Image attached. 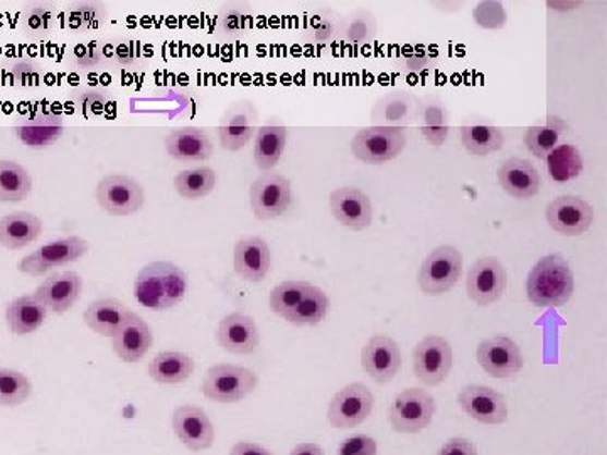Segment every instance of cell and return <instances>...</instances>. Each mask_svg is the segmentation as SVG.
I'll use <instances>...</instances> for the list:
<instances>
[{
  "mask_svg": "<svg viewBox=\"0 0 607 455\" xmlns=\"http://www.w3.org/2000/svg\"><path fill=\"white\" fill-rule=\"evenodd\" d=\"M187 291V276L172 261H153L142 267L134 282L137 303L154 312L180 306Z\"/></svg>",
  "mask_w": 607,
  "mask_h": 455,
  "instance_id": "cell-1",
  "label": "cell"
},
{
  "mask_svg": "<svg viewBox=\"0 0 607 455\" xmlns=\"http://www.w3.org/2000/svg\"><path fill=\"white\" fill-rule=\"evenodd\" d=\"M525 287L526 297L533 306L541 309H559L574 295V273L562 255H547L530 270Z\"/></svg>",
  "mask_w": 607,
  "mask_h": 455,
  "instance_id": "cell-2",
  "label": "cell"
},
{
  "mask_svg": "<svg viewBox=\"0 0 607 455\" xmlns=\"http://www.w3.org/2000/svg\"><path fill=\"white\" fill-rule=\"evenodd\" d=\"M258 377L245 366L213 365L203 381V395L217 404H239L257 389Z\"/></svg>",
  "mask_w": 607,
  "mask_h": 455,
  "instance_id": "cell-3",
  "label": "cell"
},
{
  "mask_svg": "<svg viewBox=\"0 0 607 455\" xmlns=\"http://www.w3.org/2000/svg\"><path fill=\"white\" fill-rule=\"evenodd\" d=\"M462 275V254L452 245L434 248L422 261L418 288L427 297H439L456 287Z\"/></svg>",
  "mask_w": 607,
  "mask_h": 455,
  "instance_id": "cell-4",
  "label": "cell"
},
{
  "mask_svg": "<svg viewBox=\"0 0 607 455\" xmlns=\"http://www.w3.org/2000/svg\"><path fill=\"white\" fill-rule=\"evenodd\" d=\"M436 398L424 389H406L388 408V422L399 433H421L433 423Z\"/></svg>",
  "mask_w": 607,
  "mask_h": 455,
  "instance_id": "cell-5",
  "label": "cell"
},
{
  "mask_svg": "<svg viewBox=\"0 0 607 455\" xmlns=\"http://www.w3.org/2000/svg\"><path fill=\"white\" fill-rule=\"evenodd\" d=\"M406 146L405 128L365 127L351 140V152L360 162L381 165L396 161Z\"/></svg>",
  "mask_w": 607,
  "mask_h": 455,
  "instance_id": "cell-6",
  "label": "cell"
},
{
  "mask_svg": "<svg viewBox=\"0 0 607 455\" xmlns=\"http://www.w3.org/2000/svg\"><path fill=\"white\" fill-rule=\"evenodd\" d=\"M95 199L110 217H132L146 202V190L135 177L109 174L95 187Z\"/></svg>",
  "mask_w": 607,
  "mask_h": 455,
  "instance_id": "cell-7",
  "label": "cell"
},
{
  "mask_svg": "<svg viewBox=\"0 0 607 455\" xmlns=\"http://www.w3.org/2000/svg\"><path fill=\"white\" fill-rule=\"evenodd\" d=\"M88 242L80 236H64V238L52 239L38 250L21 258L17 270L31 276H41L51 272L57 267L68 266L80 260L88 254Z\"/></svg>",
  "mask_w": 607,
  "mask_h": 455,
  "instance_id": "cell-8",
  "label": "cell"
},
{
  "mask_svg": "<svg viewBox=\"0 0 607 455\" xmlns=\"http://www.w3.org/2000/svg\"><path fill=\"white\" fill-rule=\"evenodd\" d=\"M292 202V184L277 172H264L250 186V206L260 221L277 220Z\"/></svg>",
  "mask_w": 607,
  "mask_h": 455,
  "instance_id": "cell-9",
  "label": "cell"
},
{
  "mask_svg": "<svg viewBox=\"0 0 607 455\" xmlns=\"http://www.w3.org/2000/svg\"><path fill=\"white\" fill-rule=\"evenodd\" d=\"M375 407V395L365 383H350L339 390L328 408V422L335 429H354L366 422Z\"/></svg>",
  "mask_w": 607,
  "mask_h": 455,
  "instance_id": "cell-10",
  "label": "cell"
},
{
  "mask_svg": "<svg viewBox=\"0 0 607 455\" xmlns=\"http://www.w3.org/2000/svg\"><path fill=\"white\" fill-rule=\"evenodd\" d=\"M476 359L483 371L496 380H510L517 377L522 373L525 365L522 347L518 346L511 337L501 334L481 341L477 344Z\"/></svg>",
  "mask_w": 607,
  "mask_h": 455,
  "instance_id": "cell-11",
  "label": "cell"
},
{
  "mask_svg": "<svg viewBox=\"0 0 607 455\" xmlns=\"http://www.w3.org/2000/svg\"><path fill=\"white\" fill-rule=\"evenodd\" d=\"M414 374L428 386L444 383L452 370V346L446 337L425 336L418 341L412 355Z\"/></svg>",
  "mask_w": 607,
  "mask_h": 455,
  "instance_id": "cell-12",
  "label": "cell"
},
{
  "mask_svg": "<svg viewBox=\"0 0 607 455\" xmlns=\"http://www.w3.org/2000/svg\"><path fill=\"white\" fill-rule=\"evenodd\" d=\"M508 285V272L496 257H483L474 261L466 276V292L473 303L486 307L503 297Z\"/></svg>",
  "mask_w": 607,
  "mask_h": 455,
  "instance_id": "cell-13",
  "label": "cell"
},
{
  "mask_svg": "<svg viewBox=\"0 0 607 455\" xmlns=\"http://www.w3.org/2000/svg\"><path fill=\"white\" fill-rule=\"evenodd\" d=\"M548 226L563 236H581L594 223V208L581 196H559L545 209Z\"/></svg>",
  "mask_w": 607,
  "mask_h": 455,
  "instance_id": "cell-14",
  "label": "cell"
},
{
  "mask_svg": "<svg viewBox=\"0 0 607 455\" xmlns=\"http://www.w3.org/2000/svg\"><path fill=\"white\" fill-rule=\"evenodd\" d=\"M258 112L250 100L230 104L218 125V140L228 152H239L257 134Z\"/></svg>",
  "mask_w": 607,
  "mask_h": 455,
  "instance_id": "cell-15",
  "label": "cell"
},
{
  "mask_svg": "<svg viewBox=\"0 0 607 455\" xmlns=\"http://www.w3.org/2000/svg\"><path fill=\"white\" fill-rule=\"evenodd\" d=\"M458 402L468 417L485 426H501L508 420L507 398L485 384H468L459 393Z\"/></svg>",
  "mask_w": 607,
  "mask_h": 455,
  "instance_id": "cell-16",
  "label": "cell"
},
{
  "mask_svg": "<svg viewBox=\"0 0 607 455\" xmlns=\"http://www.w3.org/2000/svg\"><path fill=\"white\" fill-rule=\"evenodd\" d=\"M332 218L351 232H365L373 223V205L365 190L343 186L329 196Z\"/></svg>",
  "mask_w": 607,
  "mask_h": 455,
  "instance_id": "cell-17",
  "label": "cell"
},
{
  "mask_svg": "<svg viewBox=\"0 0 607 455\" xmlns=\"http://www.w3.org/2000/svg\"><path fill=\"white\" fill-rule=\"evenodd\" d=\"M362 366L373 381L380 384L390 383L402 368L399 343L384 334L369 337L362 349Z\"/></svg>",
  "mask_w": 607,
  "mask_h": 455,
  "instance_id": "cell-18",
  "label": "cell"
},
{
  "mask_svg": "<svg viewBox=\"0 0 607 455\" xmlns=\"http://www.w3.org/2000/svg\"><path fill=\"white\" fill-rule=\"evenodd\" d=\"M172 430L184 447L208 451L215 444V427L206 411L196 405H181L172 414Z\"/></svg>",
  "mask_w": 607,
  "mask_h": 455,
  "instance_id": "cell-19",
  "label": "cell"
},
{
  "mask_svg": "<svg viewBox=\"0 0 607 455\" xmlns=\"http://www.w3.org/2000/svg\"><path fill=\"white\" fill-rule=\"evenodd\" d=\"M417 100L406 90H391L373 104L369 120L373 127L405 128L415 122Z\"/></svg>",
  "mask_w": 607,
  "mask_h": 455,
  "instance_id": "cell-20",
  "label": "cell"
},
{
  "mask_svg": "<svg viewBox=\"0 0 607 455\" xmlns=\"http://www.w3.org/2000/svg\"><path fill=\"white\" fill-rule=\"evenodd\" d=\"M153 343L154 336L149 324L132 310H129L122 325L112 337L113 352L123 362L141 361L149 353Z\"/></svg>",
  "mask_w": 607,
  "mask_h": 455,
  "instance_id": "cell-21",
  "label": "cell"
},
{
  "mask_svg": "<svg viewBox=\"0 0 607 455\" xmlns=\"http://www.w3.org/2000/svg\"><path fill=\"white\" fill-rule=\"evenodd\" d=\"M217 341L231 355H252L260 343L257 322L243 312H231L221 319Z\"/></svg>",
  "mask_w": 607,
  "mask_h": 455,
  "instance_id": "cell-22",
  "label": "cell"
},
{
  "mask_svg": "<svg viewBox=\"0 0 607 455\" xmlns=\"http://www.w3.org/2000/svg\"><path fill=\"white\" fill-rule=\"evenodd\" d=\"M233 267L236 275L246 282H262L272 267L269 243L262 236H245L233 248Z\"/></svg>",
  "mask_w": 607,
  "mask_h": 455,
  "instance_id": "cell-23",
  "label": "cell"
},
{
  "mask_svg": "<svg viewBox=\"0 0 607 455\" xmlns=\"http://www.w3.org/2000/svg\"><path fill=\"white\" fill-rule=\"evenodd\" d=\"M23 146L34 150H45L60 140L64 132V120L60 113L45 112L23 116L12 127Z\"/></svg>",
  "mask_w": 607,
  "mask_h": 455,
  "instance_id": "cell-24",
  "label": "cell"
},
{
  "mask_svg": "<svg viewBox=\"0 0 607 455\" xmlns=\"http://www.w3.org/2000/svg\"><path fill=\"white\" fill-rule=\"evenodd\" d=\"M83 291V279L80 273L54 272L36 288L34 295L54 313H64L75 306Z\"/></svg>",
  "mask_w": 607,
  "mask_h": 455,
  "instance_id": "cell-25",
  "label": "cell"
},
{
  "mask_svg": "<svg viewBox=\"0 0 607 455\" xmlns=\"http://www.w3.org/2000/svg\"><path fill=\"white\" fill-rule=\"evenodd\" d=\"M418 131L430 146L440 149L446 144L451 131V116L442 98L437 95H424L417 100L415 113Z\"/></svg>",
  "mask_w": 607,
  "mask_h": 455,
  "instance_id": "cell-26",
  "label": "cell"
},
{
  "mask_svg": "<svg viewBox=\"0 0 607 455\" xmlns=\"http://www.w3.org/2000/svg\"><path fill=\"white\" fill-rule=\"evenodd\" d=\"M501 189L514 199H530L541 190V172L532 162L520 157H511L498 169Z\"/></svg>",
  "mask_w": 607,
  "mask_h": 455,
  "instance_id": "cell-27",
  "label": "cell"
},
{
  "mask_svg": "<svg viewBox=\"0 0 607 455\" xmlns=\"http://www.w3.org/2000/svg\"><path fill=\"white\" fill-rule=\"evenodd\" d=\"M165 146L169 157L181 162L208 161L215 150L208 132L199 127L174 128L166 137Z\"/></svg>",
  "mask_w": 607,
  "mask_h": 455,
  "instance_id": "cell-28",
  "label": "cell"
},
{
  "mask_svg": "<svg viewBox=\"0 0 607 455\" xmlns=\"http://www.w3.org/2000/svg\"><path fill=\"white\" fill-rule=\"evenodd\" d=\"M48 318V307L36 295H21L5 307V322L15 336H27L38 331Z\"/></svg>",
  "mask_w": 607,
  "mask_h": 455,
  "instance_id": "cell-29",
  "label": "cell"
},
{
  "mask_svg": "<svg viewBox=\"0 0 607 455\" xmlns=\"http://www.w3.org/2000/svg\"><path fill=\"white\" fill-rule=\"evenodd\" d=\"M288 144V128L272 119L267 124L257 128L254 143L255 165L262 172H272L282 159L283 150Z\"/></svg>",
  "mask_w": 607,
  "mask_h": 455,
  "instance_id": "cell-30",
  "label": "cell"
},
{
  "mask_svg": "<svg viewBox=\"0 0 607 455\" xmlns=\"http://www.w3.org/2000/svg\"><path fill=\"white\" fill-rule=\"evenodd\" d=\"M43 223L36 214L27 211L0 218V247L21 250L41 236Z\"/></svg>",
  "mask_w": 607,
  "mask_h": 455,
  "instance_id": "cell-31",
  "label": "cell"
},
{
  "mask_svg": "<svg viewBox=\"0 0 607 455\" xmlns=\"http://www.w3.org/2000/svg\"><path fill=\"white\" fill-rule=\"evenodd\" d=\"M461 143L471 156L486 157L503 149L505 137L488 120L471 116L461 125Z\"/></svg>",
  "mask_w": 607,
  "mask_h": 455,
  "instance_id": "cell-32",
  "label": "cell"
},
{
  "mask_svg": "<svg viewBox=\"0 0 607 455\" xmlns=\"http://www.w3.org/2000/svg\"><path fill=\"white\" fill-rule=\"evenodd\" d=\"M129 309L125 304L112 297L94 300L88 304L83 312V321L95 334L101 337H113L128 316Z\"/></svg>",
  "mask_w": 607,
  "mask_h": 455,
  "instance_id": "cell-33",
  "label": "cell"
},
{
  "mask_svg": "<svg viewBox=\"0 0 607 455\" xmlns=\"http://www.w3.org/2000/svg\"><path fill=\"white\" fill-rule=\"evenodd\" d=\"M377 30L378 23L375 14L369 9L359 8L338 21L336 38L341 39L344 45L363 48L375 41Z\"/></svg>",
  "mask_w": 607,
  "mask_h": 455,
  "instance_id": "cell-34",
  "label": "cell"
},
{
  "mask_svg": "<svg viewBox=\"0 0 607 455\" xmlns=\"http://www.w3.org/2000/svg\"><path fill=\"white\" fill-rule=\"evenodd\" d=\"M194 359L180 352L159 353L147 366L150 380L159 384H180L193 377Z\"/></svg>",
  "mask_w": 607,
  "mask_h": 455,
  "instance_id": "cell-35",
  "label": "cell"
},
{
  "mask_svg": "<svg viewBox=\"0 0 607 455\" xmlns=\"http://www.w3.org/2000/svg\"><path fill=\"white\" fill-rule=\"evenodd\" d=\"M569 131V124L559 115L548 113L542 124L530 125L523 135V143L532 156L545 159L551 150L559 146L560 137Z\"/></svg>",
  "mask_w": 607,
  "mask_h": 455,
  "instance_id": "cell-36",
  "label": "cell"
},
{
  "mask_svg": "<svg viewBox=\"0 0 607 455\" xmlns=\"http://www.w3.org/2000/svg\"><path fill=\"white\" fill-rule=\"evenodd\" d=\"M329 309H331V300L328 294L316 285L307 284L301 303L289 313L286 321L298 328H314L325 321Z\"/></svg>",
  "mask_w": 607,
  "mask_h": 455,
  "instance_id": "cell-37",
  "label": "cell"
},
{
  "mask_svg": "<svg viewBox=\"0 0 607 455\" xmlns=\"http://www.w3.org/2000/svg\"><path fill=\"white\" fill-rule=\"evenodd\" d=\"M547 171L556 183H569L581 176L584 171V157L572 144H559L547 157Z\"/></svg>",
  "mask_w": 607,
  "mask_h": 455,
  "instance_id": "cell-38",
  "label": "cell"
},
{
  "mask_svg": "<svg viewBox=\"0 0 607 455\" xmlns=\"http://www.w3.org/2000/svg\"><path fill=\"white\" fill-rule=\"evenodd\" d=\"M33 190V177L26 168L11 161L0 159V201L20 202Z\"/></svg>",
  "mask_w": 607,
  "mask_h": 455,
  "instance_id": "cell-39",
  "label": "cell"
},
{
  "mask_svg": "<svg viewBox=\"0 0 607 455\" xmlns=\"http://www.w3.org/2000/svg\"><path fill=\"white\" fill-rule=\"evenodd\" d=\"M215 187H217V172L208 165L191 169V171H181L174 177L175 193L183 199H190V201L206 198V196L211 195Z\"/></svg>",
  "mask_w": 607,
  "mask_h": 455,
  "instance_id": "cell-40",
  "label": "cell"
},
{
  "mask_svg": "<svg viewBox=\"0 0 607 455\" xmlns=\"http://www.w3.org/2000/svg\"><path fill=\"white\" fill-rule=\"evenodd\" d=\"M440 64L439 52L430 46H412L403 49L396 60L391 61V66L402 75H427L437 70Z\"/></svg>",
  "mask_w": 607,
  "mask_h": 455,
  "instance_id": "cell-41",
  "label": "cell"
},
{
  "mask_svg": "<svg viewBox=\"0 0 607 455\" xmlns=\"http://www.w3.org/2000/svg\"><path fill=\"white\" fill-rule=\"evenodd\" d=\"M144 58L138 42L125 38H112L101 41V67H116V70H128L141 63Z\"/></svg>",
  "mask_w": 607,
  "mask_h": 455,
  "instance_id": "cell-42",
  "label": "cell"
},
{
  "mask_svg": "<svg viewBox=\"0 0 607 455\" xmlns=\"http://www.w3.org/2000/svg\"><path fill=\"white\" fill-rule=\"evenodd\" d=\"M218 23L224 38H245L254 23V9L248 2H224L220 9Z\"/></svg>",
  "mask_w": 607,
  "mask_h": 455,
  "instance_id": "cell-43",
  "label": "cell"
},
{
  "mask_svg": "<svg viewBox=\"0 0 607 455\" xmlns=\"http://www.w3.org/2000/svg\"><path fill=\"white\" fill-rule=\"evenodd\" d=\"M109 20L104 2H75L68 9V27L75 33H94Z\"/></svg>",
  "mask_w": 607,
  "mask_h": 455,
  "instance_id": "cell-44",
  "label": "cell"
},
{
  "mask_svg": "<svg viewBox=\"0 0 607 455\" xmlns=\"http://www.w3.org/2000/svg\"><path fill=\"white\" fill-rule=\"evenodd\" d=\"M31 395L33 383L26 374L11 368H0V407H20Z\"/></svg>",
  "mask_w": 607,
  "mask_h": 455,
  "instance_id": "cell-45",
  "label": "cell"
},
{
  "mask_svg": "<svg viewBox=\"0 0 607 455\" xmlns=\"http://www.w3.org/2000/svg\"><path fill=\"white\" fill-rule=\"evenodd\" d=\"M71 100L76 104V109L86 119H94V116H101L109 113L116 104V97L112 90L104 88V86H90V88H82L71 95Z\"/></svg>",
  "mask_w": 607,
  "mask_h": 455,
  "instance_id": "cell-46",
  "label": "cell"
},
{
  "mask_svg": "<svg viewBox=\"0 0 607 455\" xmlns=\"http://www.w3.org/2000/svg\"><path fill=\"white\" fill-rule=\"evenodd\" d=\"M309 282L306 280H283L270 292L269 306L274 313L286 321L289 313L301 303L302 295L306 292Z\"/></svg>",
  "mask_w": 607,
  "mask_h": 455,
  "instance_id": "cell-47",
  "label": "cell"
},
{
  "mask_svg": "<svg viewBox=\"0 0 607 455\" xmlns=\"http://www.w3.org/2000/svg\"><path fill=\"white\" fill-rule=\"evenodd\" d=\"M54 29V5L49 2H34L23 12V30L33 39L48 38Z\"/></svg>",
  "mask_w": 607,
  "mask_h": 455,
  "instance_id": "cell-48",
  "label": "cell"
},
{
  "mask_svg": "<svg viewBox=\"0 0 607 455\" xmlns=\"http://www.w3.org/2000/svg\"><path fill=\"white\" fill-rule=\"evenodd\" d=\"M338 15L331 8H320L311 15L306 24V38L317 48L331 45L338 30Z\"/></svg>",
  "mask_w": 607,
  "mask_h": 455,
  "instance_id": "cell-49",
  "label": "cell"
},
{
  "mask_svg": "<svg viewBox=\"0 0 607 455\" xmlns=\"http://www.w3.org/2000/svg\"><path fill=\"white\" fill-rule=\"evenodd\" d=\"M474 23L486 30L505 29L508 24V12L503 2L498 0H481L473 11Z\"/></svg>",
  "mask_w": 607,
  "mask_h": 455,
  "instance_id": "cell-50",
  "label": "cell"
},
{
  "mask_svg": "<svg viewBox=\"0 0 607 455\" xmlns=\"http://www.w3.org/2000/svg\"><path fill=\"white\" fill-rule=\"evenodd\" d=\"M9 75H11L12 82H14L15 85H39L43 76H45V67H43L38 61L24 58V60H17L11 64V67H9Z\"/></svg>",
  "mask_w": 607,
  "mask_h": 455,
  "instance_id": "cell-51",
  "label": "cell"
},
{
  "mask_svg": "<svg viewBox=\"0 0 607 455\" xmlns=\"http://www.w3.org/2000/svg\"><path fill=\"white\" fill-rule=\"evenodd\" d=\"M73 63L80 70L101 67V41L82 42L73 51Z\"/></svg>",
  "mask_w": 607,
  "mask_h": 455,
  "instance_id": "cell-52",
  "label": "cell"
},
{
  "mask_svg": "<svg viewBox=\"0 0 607 455\" xmlns=\"http://www.w3.org/2000/svg\"><path fill=\"white\" fill-rule=\"evenodd\" d=\"M338 455H378V444L368 435H354L339 445Z\"/></svg>",
  "mask_w": 607,
  "mask_h": 455,
  "instance_id": "cell-53",
  "label": "cell"
},
{
  "mask_svg": "<svg viewBox=\"0 0 607 455\" xmlns=\"http://www.w3.org/2000/svg\"><path fill=\"white\" fill-rule=\"evenodd\" d=\"M437 455H477V447L468 439L454 436L440 447Z\"/></svg>",
  "mask_w": 607,
  "mask_h": 455,
  "instance_id": "cell-54",
  "label": "cell"
},
{
  "mask_svg": "<svg viewBox=\"0 0 607 455\" xmlns=\"http://www.w3.org/2000/svg\"><path fill=\"white\" fill-rule=\"evenodd\" d=\"M230 455H274L272 452L254 444V442H236L231 448Z\"/></svg>",
  "mask_w": 607,
  "mask_h": 455,
  "instance_id": "cell-55",
  "label": "cell"
},
{
  "mask_svg": "<svg viewBox=\"0 0 607 455\" xmlns=\"http://www.w3.org/2000/svg\"><path fill=\"white\" fill-rule=\"evenodd\" d=\"M289 455H325V448L313 442H302V444L295 445Z\"/></svg>",
  "mask_w": 607,
  "mask_h": 455,
  "instance_id": "cell-56",
  "label": "cell"
},
{
  "mask_svg": "<svg viewBox=\"0 0 607 455\" xmlns=\"http://www.w3.org/2000/svg\"><path fill=\"white\" fill-rule=\"evenodd\" d=\"M433 8L439 9L440 12H459L464 8V2H458V0H446V2H433Z\"/></svg>",
  "mask_w": 607,
  "mask_h": 455,
  "instance_id": "cell-57",
  "label": "cell"
}]
</instances>
